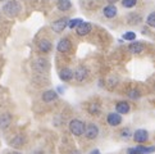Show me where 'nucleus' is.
I'll use <instances>...</instances> for the list:
<instances>
[{"instance_id":"4","label":"nucleus","mask_w":155,"mask_h":154,"mask_svg":"<svg viewBox=\"0 0 155 154\" xmlns=\"http://www.w3.org/2000/svg\"><path fill=\"white\" fill-rule=\"evenodd\" d=\"M49 67H50V64H49L48 59L45 58H37L35 62H34V68L37 71V72H46V71L49 69Z\"/></svg>"},{"instance_id":"15","label":"nucleus","mask_w":155,"mask_h":154,"mask_svg":"<svg viewBox=\"0 0 155 154\" xmlns=\"http://www.w3.org/2000/svg\"><path fill=\"white\" fill-rule=\"evenodd\" d=\"M117 13H118V9L115 8L114 5H112V4H109V5H107V7H104V9H103V14L107 18H114L115 15H117Z\"/></svg>"},{"instance_id":"12","label":"nucleus","mask_w":155,"mask_h":154,"mask_svg":"<svg viewBox=\"0 0 155 154\" xmlns=\"http://www.w3.org/2000/svg\"><path fill=\"white\" fill-rule=\"evenodd\" d=\"M12 123V114L10 113H3L0 114V129L5 130L8 129Z\"/></svg>"},{"instance_id":"13","label":"nucleus","mask_w":155,"mask_h":154,"mask_svg":"<svg viewBox=\"0 0 155 154\" xmlns=\"http://www.w3.org/2000/svg\"><path fill=\"white\" fill-rule=\"evenodd\" d=\"M107 121H108V123H109L110 126H118V125L122 123V116L118 114L117 112L109 113L108 117H107Z\"/></svg>"},{"instance_id":"24","label":"nucleus","mask_w":155,"mask_h":154,"mask_svg":"<svg viewBox=\"0 0 155 154\" xmlns=\"http://www.w3.org/2000/svg\"><path fill=\"white\" fill-rule=\"evenodd\" d=\"M136 4H137V0H122V5H123L124 8H127V9L134 8Z\"/></svg>"},{"instance_id":"11","label":"nucleus","mask_w":155,"mask_h":154,"mask_svg":"<svg viewBox=\"0 0 155 154\" xmlns=\"http://www.w3.org/2000/svg\"><path fill=\"white\" fill-rule=\"evenodd\" d=\"M57 98H58V92L54 90H46V91H44L41 95L42 102H45V103H51L54 100H57Z\"/></svg>"},{"instance_id":"1","label":"nucleus","mask_w":155,"mask_h":154,"mask_svg":"<svg viewBox=\"0 0 155 154\" xmlns=\"http://www.w3.org/2000/svg\"><path fill=\"white\" fill-rule=\"evenodd\" d=\"M3 12L5 15L13 18V17H17L21 12V4L17 2V0H10V2L5 3L4 7H3Z\"/></svg>"},{"instance_id":"5","label":"nucleus","mask_w":155,"mask_h":154,"mask_svg":"<svg viewBox=\"0 0 155 154\" xmlns=\"http://www.w3.org/2000/svg\"><path fill=\"white\" fill-rule=\"evenodd\" d=\"M68 22H69V19L65 18V17L55 21V22H53V23H51V30L54 32H57V34H59V32H62L65 27H68Z\"/></svg>"},{"instance_id":"7","label":"nucleus","mask_w":155,"mask_h":154,"mask_svg":"<svg viewBox=\"0 0 155 154\" xmlns=\"http://www.w3.org/2000/svg\"><path fill=\"white\" fill-rule=\"evenodd\" d=\"M149 139V132L146 130H143V129H138L135 131V134H134V140L136 142H140V144H142V142H145L147 141Z\"/></svg>"},{"instance_id":"20","label":"nucleus","mask_w":155,"mask_h":154,"mask_svg":"<svg viewBox=\"0 0 155 154\" xmlns=\"http://www.w3.org/2000/svg\"><path fill=\"white\" fill-rule=\"evenodd\" d=\"M57 7L59 10H62V12H67V10H69L72 8V3L69 0H59L57 3Z\"/></svg>"},{"instance_id":"17","label":"nucleus","mask_w":155,"mask_h":154,"mask_svg":"<svg viewBox=\"0 0 155 154\" xmlns=\"http://www.w3.org/2000/svg\"><path fill=\"white\" fill-rule=\"evenodd\" d=\"M115 111L118 114H126L130 112V104L127 102H119L115 104Z\"/></svg>"},{"instance_id":"16","label":"nucleus","mask_w":155,"mask_h":154,"mask_svg":"<svg viewBox=\"0 0 155 154\" xmlns=\"http://www.w3.org/2000/svg\"><path fill=\"white\" fill-rule=\"evenodd\" d=\"M59 77H60L62 81L68 82V81H71L72 79H73V71H72L71 68H63L59 72Z\"/></svg>"},{"instance_id":"27","label":"nucleus","mask_w":155,"mask_h":154,"mask_svg":"<svg viewBox=\"0 0 155 154\" xmlns=\"http://www.w3.org/2000/svg\"><path fill=\"white\" fill-rule=\"evenodd\" d=\"M140 96H141V94H140V91H138V90H131L128 92V98L134 99V100H136V99H138Z\"/></svg>"},{"instance_id":"6","label":"nucleus","mask_w":155,"mask_h":154,"mask_svg":"<svg viewBox=\"0 0 155 154\" xmlns=\"http://www.w3.org/2000/svg\"><path fill=\"white\" fill-rule=\"evenodd\" d=\"M91 28H92V26H91L90 22H82V23H80L77 26L76 32L78 36H86L91 32Z\"/></svg>"},{"instance_id":"19","label":"nucleus","mask_w":155,"mask_h":154,"mask_svg":"<svg viewBox=\"0 0 155 154\" xmlns=\"http://www.w3.org/2000/svg\"><path fill=\"white\" fill-rule=\"evenodd\" d=\"M141 21H142L141 15L137 13H130L127 15V23L128 25H138Z\"/></svg>"},{"instance_id":"9","label":"nucleus","mask_w":155,"mask_h":154,"mask_svg":"<svg viewBox=\"0 0 155 154\" xmlns=\"http://www.w3.org/2000/svg\"><path fill=\"white\" fill-rule=\"evenodd\" d=\"M71 48H72V42L68 37H63L62 40L58 42V46H57L58 52H60V53H68L71 50Z\"/></svg>"},{"instance_id":"2","label":"nucleus","mask_w":155,"mask_h":154,"mask_svg":"<svg viewBox=\"0 0 155 154\" xmlns=\"http://www.w3.org/2000/svg\"><path fill=\"white\" fill-rule=\"evenodd\" d=\"M69 131L74 136L84 135V132H85V123L82 122L81 119H77V118L72 119L69 122Z\"/></svg>"},{"instance_id":"23","label":"nucleus","mask_w":155,"mask_h":154,"mask_svg":"<svg viewBox=\"0 0 155 154\" xmlns=\"http://www.w3.org/2000/svg\"><path fill=\"white\" fill-rule=\"evenodd\" d=\"M82 21L81 18H74V19H69V22H68V27L69 28H77V26H78L80 23H82Z\"/></svg>"},{"instance_id":"34","label":"nucleus","mask_w":155,"mask_h":154,"mask_svg":"<svg viewBox=\"0 0 155 154\" xmlns=\"http://www.w3.org/2000/svg\"><path fill=\"white\" fill-rule=\"evenodd\" d=\"M73 154H80V153H73Z\"/></svg>"},{"instance_id":"30","label":"nucleus","mask_w":155,"mask_h":154,"mask_svg":"<svg viewBox=\"0 0 155 154\" xmlns=\"http://www.w3.org/2000/svg\"><path fill=\"white\" fill-rule=\"evenodd\" d=\"M90 154H100V152H99V149H94Z\"/></svg>"},{"instance_id":"28","label":"nucleus","mask_w":155,"mask_h":154,"mask_svg":"<svg viewBox=\"0 0 155 154\" xmlns=\"http://www.w3.org/2000/svg\"><path fill=\"white\" fill-rule=\"evenodd\" d=\"M131 136V131L128 130V129H126V130H123V132H122V137H127V139H128V137Z\"/></svg>"},{"instance_id":"22","label":"nucleus","mask_w":155,"mask_h":154,"mask_svg":"<svg viewBox=\"0 0 155 154\" xmlns=\"http://www.w3.org/2000/svg\"><path fill=\"white\" fill-rule=\"evenodd\" d=\"M88 112H90V114H92V116H99V114H100V112H101L100 104L91 103L90 105H88Z\"/></svg>"},{"instance_id":"25","label":"nucleus","mask_w":155,"mask_h":154,"mask_svg":"<svg viewBox=\"0 0 155 154\" xmlns=\"http://www.w3.org/2000/svg\"><path fill=\"white\" fill-rule=\"evenodd\" d=\"M146 23H147V26H150V27H153V28H155V12H153V13H150L147 15Z\"/></svg>"},{"instance_id":"8","label":"nucleus","mask_w":155,"mask_h":154,"mask_svg":"<svg viewBox=\"0 0 155 154\" xmlns=\"http://www.w3.org/2000/svg\"><path fill=\"white\" fill-rule=\"evenodd\" d=\"M87 76H88V71L86 67H78V68H76V71L73 72V79H76L78 82H82V81H85L87 79Z\"/></svg>"},{"instance_id":"3","label":"nucleus","mask_w":155,"mask_h":154,"mask_svg":"<svg viewBox=\"0 0 155 154\" xmlns=\"http://www.w3.org/2000/svg\"><path fill=\"white\" fill-rule=\"evenodd\" d=\"M84 135L86 136V139L88 140H94L99 136V127L95 123H88L85 126V132Z\"/></svg>"},{"instance_id":"33","label":"nucleus","mask_w":155,"mask_h":154,"mask_svg":"<svg viewBox=\"0 0 155 154\" xmlns=\"http://www.w3.org/2000/svg\"><path fill=\"white\" fill-rule=\"evenodd\" d=\"M0 2H5V0H0Z\"/></svg>"},{"instance_id":"21","label":"nucleus","mask_w":155,"mask_h":154,"mask_svg":"<svg viewBox=\"0 0 155 154\" xmlns=\"http://www.w3.org/2000/svg\"><path fill=\"white\" fill-rule=\"evenodd\" d=\"M136 149V152L138 153V154H151V153H154L155 152V146H142V145H138V146H136L135 148Z\"/></svg>"},{"instance_id":"14","label":"nucleus","mask_w":155,"mask_h":154,"mask_svg":"<svg viewBox=\"0 0 155 154\" xmlns=\"http://www.w3.org/2000/svg\"><path fill=\"white\" fill-rule=\"evenodd\" d=\"M37 48H38V50L42 52V53H49L51 50L53 45H51V42L49 41L48 38H41V40L37 42Z\"/></svg>"},{"instance_id":"29","label":"nucleus","mask_w":155,"mask_h":154,"mask_svg":"<svg viewBox=\"0 0 155 154\" xmlns=\"http://www.w3.org/2000/svg\"><path fill=\"white\" fill-rule=\"evenodd\" d=\"M127 154H138V153L136 152L135 148H130V149H127Z\"/></svg>"},{"instance_id":"10","label":"nucleus","mask_w":155,"mask_h":154,"mask_svg":"<svg viewBox=\"0 0 155 154\" xmlns=\"http://www.w3.org/2000/svg\"><path fill=\"white\" fill-rule=\"evenodd\" d=\"M25 142H26V137L23 135H15L12 140L9 141V145L12 146V148H15V149H18V148H22L25 145Z\"/></svg>"},{"instance_id":"18","label":"nucleus","mask_w":155,"mask_h":154,"mask_svg":"<svg viewBox=\"0 0 155 154\" xmlns=\"http://www.w3.org/2000/svg\"><path fill=\"white\" fill-rule=\"evenodd\" d=\"M143 49H145V46H143V44L142 42H132L130 44V46H128V50L131 53H134V54H140L143 52Z\"/></svg>"},{"instance_id":"32","label":"nucleus","mask_w":155,"mask_h":154,"mask_svg":"<svg viewBox=\"0 0 155 154\" xmlns=\"http://www.w3.org/2000/svg\"><path fill=\"white\" fill-rule=\"evenodd\" d=\"M12 154H22V153H18V152H15V153H12Z\"/></svg>"},{"instance_id":"31","label":"nucleus","mask_w":155,"mask_h":154,"mask_svg":"<svg viewBox=\"0 0 155 154\" xmlns=\"http://www.w3.org/2000/svg\"><path fill=\"white\" fill-rule=\"evenodd\" d=\"M108 2H109L110 4H112V5H113V3H115V2H118V0H108Z\"/></svg>"},{"instance_id":"26","label":"nucleus","mask_w":155,"mask_h":154,"mask_svg":"<svg viewBox=\"0 0 155 154\" xmlns=\"http://www.w3.org/2000/svg\"><path fill=\"white\" fill-rule=\"evenodd\" d=\"M123 38L127 41H135V38H136V34L135 32H132V31H127L126 34L123 35Z\"/></svg>"}]
</instances>
